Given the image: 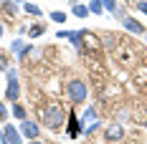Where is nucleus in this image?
<instances>
[{
	"label": "nucleus",
	"instance_id": "obj_20",
	"mask_svg": "<svg viewBox=\"0 0 147 144\" xmlns=\"http://www.w3.org/2000/svg\"><path fill=\"white\" fill-rule=\"evenodd\" d=\"M8 119V109H5V104L0 101V121H5Z\"/></svg>",
	"mask_w": 147,
	"mask_h": 144
},
{
	"label": "nucleus",
	"instance_id": "obj_6",
	"mask_svg": "<svg viewBox=\"0 0 147 144\" xmlns=\"http://www.w3.org/2000/svg\"><path fill=\"white\" fill-rule=\"evenodd\" d=\"M104 139H107V142H119V139H124V127H122V124H109V127L104 129Z\"/></svg>",
	"mask_w": 147,
	"mask_h": 144
},
{
	"label": "nucleus",
	"instance_id": "obj_27",
	"mask_svg": "<svg viewBox=\"0 0 147 144\" xmlns=\"http://www.w3.org/2000/svg\"><path fill=\"white\" fill-rule=\"evenodd\" d=\"M13 3H20V5H23V3H26V0H13Z\"/></svg>",
	"mask_w": 147,
	"mask_h": 144
},
{
	"label": "nucleus",
	"instance_id": "obj_1",
	"mask_svg": "<svg viewBox=\"0 0 147 144\" xmlns=\"http://www.w3.org/2000/svg\"><path fill=\"white\" fill-rule=\"evenodd\" d=\"M63 119H66V114H63V109H61L59 104H51V106L41 109V121H43L48 129H61Z\"/></svg>",
	"mask_w": 147,
	"mask_h": 144
},
{
	"label": "nucleus",
	"instance_id": "obj_23",
	"mask_svg": "<svg viewBox=\"0 0 147 144\" xmlns=\"http://www.w3.org/2000/svg\"><path fill=\"white\" fill-rule=\"evenodd\" d=\"M124 119H129V111H127V109H122V111H119V121H124Z\"/></svg>",
	"mask_w": 147,
	"mask_h": 144
},
{
	"label": "nucleus",
	"instance_id": "obj_18",
	"mask_svg": "<svg viewBox=\"0 0 147 144\" xmlns=\"http://www.w3.org/2000/svg\"><path fill=\"white\" fill-rule=\"evenodd\" d=\"M23 8H26V13H30V15H41V8L33 5V3H23Z\"/></svg>",
	"mask_w": 147,
	"mask_h": 144
},
{
	"label": "nucleus",
	"instance_id": "obj_24",
	"mask_svg": "<svg viewBox=\"0 0 147 144\" xmlns=\"http://www.w3.org/2000/svg\"><path fill=\"white\" fill-rule=\"evenodd\" d=\"M3 33H5V25H3V20H0V38H3Z\"/></svg>",
	"mask_w": 147,
	"mask_h": 144
},
{
	"label": "nucleus",
	"instance_id": "obj_26",
	"mask_svg": "<svg viewBox=\"0 0 147 144\" xmlns=\"http://www.w3.org/2000/svg\"><path fill=\"white\" fill-rule=\"evenodd\" d=\"M69 3H74V5H79V3H81V0H69Z\"/></svg>",
	"mask_w": 147,
	"mask_h": 144
},
{
	"label": "nucleus",
	"instance_id": "obj_10",
	"mask_svg": "<svg viewBox=\"0 0 147 144\" xmlns=\"http://www.w3.org/2000/svg\"><path fill=\"white\" fill-rule=\"evenodd\" d=\"M99 43H102V48H109V51H112V48H117V35H114V33H104L102 38H99Z\"/></svg>",
	"mask_w": 147,
	"mask_h": 144
},
{
	"label": "nucleus",
	"instance_id": "obj_22",
	"mask_svg": "<svg viewBox=\"0 0 147 144\" xmlns=\"http://www.w3.org/2000/svg\"><path fill=\"white\" fill-rule=\"evenodd\" d=\"M5 76H8V78H18V71H15V68H8V71H5Z\"/></svg>",
	"mask_w": 147,
	"mask_h": 144
},
{
	"label": "nucleus",
	"instance_id": "obj_19",
	"mask_svg": "<svg viewBox=\"0 0 147 144\" xmlns=\"http://www.w3.org/2000/svg\"><path fill=\"white\" fill-rule=\"evenodd\" d=\"M51 20H53V23H66V13H61V10H53V13H51Z\"/></svg>",
	"mask_w": 147,
	"mask_h": 144
},
{
	"label": "nucleus",
	"instance_id": "obj_9",
	"mask_svg": "<svg viewBox=\"0 0 147 144\" xmlns=\"http://www.w3.org/2000/svg\"><path fill=\"white\" fill-rule=\"evenodd\" d=\"M66 38L71 41V46L76 48V51L84 48V30H66Z\"/></svg>",
	"mask_w": 147,
	"mask_h": 144
},
{
	"label": "nucleus",
	"instance_id": "obj_25",
	"mask_svg": "<svg viewBox=\"0 0 147 144\" xmlns=\"http://www.w3.org/2000/svg\"><path fill=\"white\" fill-rule=\"evenodd\" d=\"M30 144H43V142H38V139H30Z\"/></svg>",
	"mask_w": 147,
	"mask_h": 144
},
{
	"label": "nucleus",
	"instance_id": "obj_28",
	"mask_svg": "<svg viewBox=\"0 0 147 144\" xmlns=\"http://www.w3.org/2000/svg\"><path fill=\"white\" fill-rule=\"evenodd\" d=\"M0 144H3V134H0Z\"/></svg>",
	"mask_w": 147,
	"mask_h": 144
},
{
	"label": "nucleus",
	"instance_id": "obj_5",
	"mask_svg": "<svg viewBox=\"0 0 147 144\" xmlns=\"http://www.w3.org/2000/svg\"><path fill=\"white\" fill-rule=\"evenodd\" d=\"M122 25L129 30V33H134V35H145V25H142L137 18H132V15H124V18H122Z\"/></svg>",
	"mask_w": 147,
	"mask_h": 144
},
{
	"label": "nucleus",
	"instance_id": "obj_21",
	"mask_svg": "<svg viewBox=\"0 0 147 144\" xmlns=\"http://www.w3.org/2000/svg\"><path fill=\"white\" fill-rule=\"evenodd\" d=\"M137 10L147 15V0H140V3H137Z\"/></svg>",
	"mask_w": 147,
	"mask_h": 144
},
{
	"label": "nucleus",
	"instance_id": "obj_7",
	"mask_svg": "<svg viewBox=\"0 0 147 144\" xmlns=\"http://www.w3.org/2000/svg\"><path fill=\"white\" fill-rule=\"evenodd\" d=\"M5 99L18 104L20 99V84H18V78H8V88H5Z\"/></svg>",
	"mask_w": 147,
	"mask_h": 144
},
{
	"label": "nucleus",
	"instance_id": "obj_13",
	"mask_svg": "<svg viewBox=\"0 0 147 144\" xmlns=\"http://www.w3.org/2000/svg\"><path fill=\"white\" fill-rule=\"evenodd\" d=\"M0 10H3V15H8V18H10V15H15V10H18V8H15V3L5 0V3H0Z\"/></svg>",
	"mask_w": 147,
	"mask_h": 144
},
{
	"label": "nucleus",
	"instance_id": "obj_2",
	"mask_svg": "<svg viewBox=\"0 0 147 144\" xmlns=\"http://www.w3.org/2000/svg\"><path fill=\"white\" fill-rule=\"evenodd\" d=\"M66 96L74 101V104H84L89 96V86L84 84V81H79V78H74V81H69L66 84Z\"/></svg>",
	"mask_w": 147,
	"mask_h": 144
},
{
	"label": "nucleus",
	"instance_id": "obj_14",
	"mask_svg": "<svg viewBox=\"0 0 147 144\" xmlns=\"http://www.w3.org/2000/svg\"><path fill=\"white\" fill-rule=\"evenodd\" d=\"M71 13L76 15V18H86V15H89V5H81V3H79V5H74Z\"/></svg>",
	"mask_w": 147,
	"mask_h": 144
},
{
	"label": "nucleus",
	"instance_id": "obj_16",
	"mask_svg": "<svg viewBox=\"0 0 147 144\" xmlns=\"http://www.w3.org/2000/svg\"><path fill=\"white\" fill-rule=\"evenodd\" d=\"M13 116H15V119H20V121L28 119V116H26V106H23V104H15V106H13Z\"/></svg>",
	"mask_w": 147,
	"mask_h": 144
},
{
	"label": "nucleus",
	"instance_id": "obj_30",
	"mask_svg": "<svg viewBox=\"0 0 147 144\" xmlns=\"http://www.w3.org/2000/svg\"><path fill=\"white\" fill-rule=\"evenodd\" d=\"M145 38H147V35H145Z\"/></svg>",
	"mask_w": 147,
	"mask_h": 144
},
{
	"label": "nucleus",
	"instance_id": "obj_29",
	"mask_svg": "<svg viewBox=\"0 0 147 144\" xmlns=\"http://www.w3.org/2000/svg\"><path fill=\"white\" fill-rule=\"evenodd\" d=\"M145 127H147V119H145Z\"/></svg>",
	"mask_w": 147,
	"mask_h": 144
},
{
	"label": "nucleus",
	"instance_id": "obj_3",
	"mask_svg": "<svg viewBox=\"0 0 147 144\" xmlns=\"http://www.w3.org/2000/svg\"><path fill=\"white\" fill-rule=\"evenodd\" d=\"M18 129H20V134H23L26 139H38V134H41V124H36V121H30V119H23Z\"/></svg>",
	"mask_w": 147,
	"mask_h": 144
},
{
	"label": "nucleus",
	"instance_id": "obj_15",
	"mask_svg": "<svg viewBox=\"0 0 147 144\" xmlns=\"http://www.w3.org/2000/svg\"><path fill=\"white\" fill-rule=\"evenodd\" d=\"M102 8H104V10H109V13H117L119 3H117V0H102Z\"/></svg>",
	"mask_w": 147,
	"mask_h": 144
},
{
	"label": "nucleus",
	"instance_id": "obj_11",
	"mask_svg": "<svg viewBox=\"0 0 147 144\" xmlns=\"http://www.w3.org/2000/svg\"><path fill=\"white\" fill-rule=\"evenodd\" d=\"M81 121H84V124H81V129L89 127L91 121H96V109H94V106H86V111H84V116H81Z\"/></svg>",
	"mask_w": 147,
	"mask_h": 144
},
{
	"label": "nucleus",
	"instance_id": "obj_12",
	"mask_svg": "<svg viewBox=\"0 0 147 144\" xmlns=\"http://www.w3.org/2000/svg\"><path fill=\"white\" fill-rule=\"evenodd\" d=\"M79 131H81V124L76 121L74 114H69V137H79Z\"/></svg>",
	"mask_w": 147,
	"mask_h": 144
},
{
	"label": "nucleus",
	"instance_id": "obj_4",
	"mask_svg": "<svg viewBox=\"0 0 147 144\" xmlns=\"http://www.w3.org/2000/svg\"><path fill=\"white\" fill-rule=\"evenodd\" d=\"M3 144H23V134H20V129H15L13 124H5Z\"/></svg>",
	"mask_w": 147,
	"mask_h": 144
},
{
	"label": "nucleus",
	"instance_id": "obj_8",
	"mask_svg": "<svg viewBox=\"0 0 147 144\" xmlns=\"http://www.w3.org/2000/svg\"><path fill=\"white\" fill-rule=\"evenodd\" d=\"M10 51H15L20 61H26V56H28V53H30V46H28V43H23L20 38H15L13 43H10Z\"/></svg>",
	"mask_w": 147,
	"mask_h": 144
},
{
	"label": "nucleus",
	"instance_id": "obj_17",
	"mask_svg": "<svg viewBox=\"0 0 147 144\" xmlns=\"http://www.w3.org/2000/svg\"><path fill=\"white\" fill-rule=\"evenodd\" d=\"M43 30H46V25H30V28H28V35H30V38H38Z\"/></svg>",
	"mask_w": 147,
	"mask_h": 144
}]
</instances>
